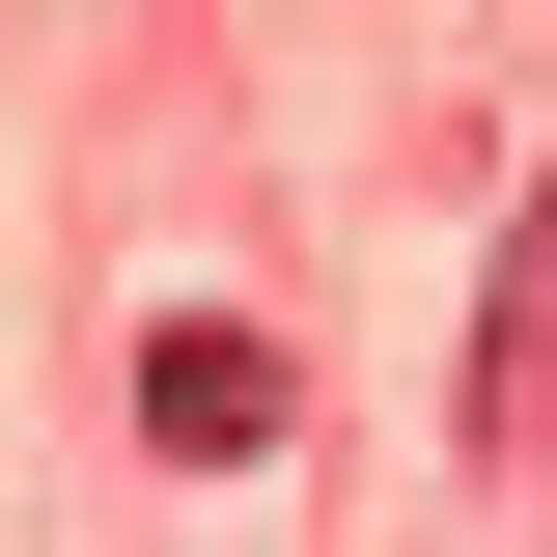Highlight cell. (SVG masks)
<instances>
[{
    "label": "cell",
    "mask_w": 557,
    "mask_h": 557,
    "mask_svg": "<svg viewBox=\"0 0 557 557\" xmlns=\"http://www.w3.org/2000/svg\"><path fill=\"white\" fill-rule=\"evenodd\" d=\"M474 446L502 474L557 446V168H530V223H502V307H474Z\"/></svg>",
    "instance_id": "obj_2"
},
{
    "label": "cell",
    "mask_w": 557,
    "mask_h": 557,
    "mask_svg": "<svg viewBox=\"0 0 557 557\" xmlns=\"http://www.w3.org/2000/svg\"><path fill=\"white\" fill-rule=\"evenodd\" d=\"M278 418H307V362L251 307H139V446L168 474H278Z\"/></svg>",
    "instance_id": "obj_1"
}]
</instances>
